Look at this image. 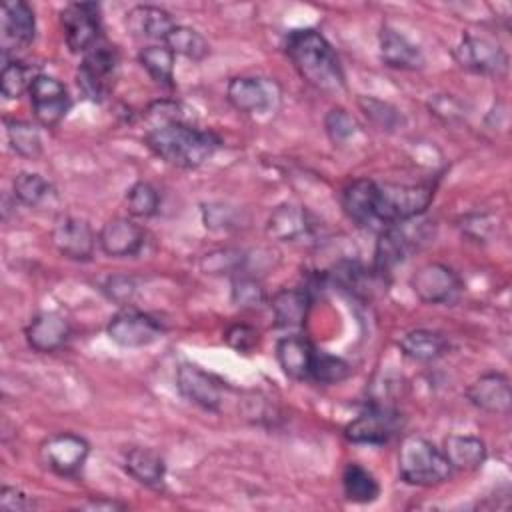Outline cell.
I'll list each match as a JSON object with an SVG mask.
<instances>
[{
	"instance_id": "cell-1",
	"label": "cell",
	"mask_w": 512,
	"mask_h": 512,
	"mask_svg": "<svg viewBox=\"0 0 512 512\" xmlns=\"http://www.w3.org/2000/svg\"><path fill=\"white\" fill-rule=\"evenodd\" d=\"M286 54L296 72L316 90L336 94L344 88V72L332 44L314 28L292 30L286 38Z\"/></svg>"
},
{
	"instance_id": "cell-2",
	"label": "cell",
	"mask_w": 512,
	"mask_h": 512,
	"mask_svg": "<svg viewBox=\"0 0 512 512\" xmlns=\"http://www.w3.org/2000/svg\"><path fill=\"white\" fill-rule=\"evenodd\" d=\"M144 140L160 160L176 168H198L220 146V138L214 132L200 130L182 120L152 126Z\"/></svg>"
},
{
	"instance_id": "cell-3",
	"label": "cell",
	"mask_w": 512,
	"mask_h": 512,
	"mask_svg": "<svg viewBox=\"0 0 512 512\" xmlns=\"http://www.w3.org/2000/svg\"><path fill=\"white\" fill-rule=\"evenodd\" d=\"M398 472L408 484L436 486L450 478L452 466L436 444L420 434H410L398 450Z\"/></svg>"
},
{
	"instance_id": "cell-4",
	"label": "cell",
	"mask_w": 512,
	"mask_h": 512,
	"mask_svg": "<svg viewBox=\"0 0 512 512\" xmlns=\"http://www.w3.org/2000/svg\"><path fill=\"white\" fill-rule=\"evenodd\" d=\"M434 198L430 184L376 182V220L382 228L418 218Z\"/></svg>"
},
{
	"instance_id": "cell-5",
	"label": "cell",
	"mask_w": 512,
	"mask_h": 512,
	"mask_svg": "<svg viewBox=\"0 0 512 512\" xmlns=\"http://www.w3.org/2000/svg\"><path fill=\"white\" fill-rule=\"evenodd\" d=\"M118 62V50L104 40L84 54L76 80L86 98L102 102L106 96H110L118 74Z\"/></svg>"
},
{
	"instance_id": "cell-6",
	"label": "cell",
	"mask_w": 512,
	"mask_h": 512,
	"mask_svg": "<svg viewBox=\"0 0 512 512\" xmlns=\"http://www.w3.org/2000/svg\"><path fill=\"white\" fill-rule=\"evenodd\" d=\"M60 24L64 40L74 54H86L102 42L100 6L94 2H72L62 8Z\"/></svg>"
},
{
	"instance_id": "cell-7",
	"label": "cell",
	"mask_w": 512,
	"mask_h": 512,
	"mask_svg": "<svg viewBox=\"0 0 512 512\" xmlns=\"http://www.w3.org/2000/svg\"><path fill=\"white\" fill-rule=\"evenodd\" d=\"M226 98L242 114H270L280 104V86L264 76H234L226 86Z\"/></svg>"
},
{
	"instance_id": "cell-8",
	"label": "cell",
	"mask_w": 512,
	"mask_h": 512,
	"mask_svg": "<svg viewBox=\"0 0 512 512\" xmlns=\"http://www.w3.org/2000/svg\"><path fill=\"white\" fill-rule=\"evenodd\" d=\"M456 62L474 74L482 76H504L508 72V54L500 44L486 36L466 32L454 48Z\"/></svg>"
},
{
	"instance_id": "cell-9",
	"label": "cell",
	"mask_w": 512,
	"mask_h": 512,
	"mask_svg": "<svg viewBox=\"0 0 512 512\" xmlns=\"http://www.w3.org/2000/svg\"><path fill=\"white\" fill-rule=\"evenodd\" d=\"M410 288L424 304H454L460 298V276L446 264L428 262L420 266L412 278Z\"/></svg>"
},
{
	"instance_id": "cell-10",
	"label": "cell",
	"mask_w": 512,
	"mask_h": 512,
	"mask_svg": "<svg viewBox=\"0 0 512 512\" xmlns=\"http://www.w3.org/2000/svg\"><path fill=\"white\" fill-rule=\"evenodd\" d=\"M106 332L110 340L116 342L118 346L142 348L160 340L164 334V328L154 316L146 312H140L134 308H122L110 318Z\"/></svg>"
},
{
	"instance_id": "cell-11",
	"label": "cell",
	"mask_w": 512,
	"mask_h": 512,
	"mask_svg": "<svg viewBox=\"0 0 512 512\" xmlns=\"http://www.w3.org/2000/svg\"><path fill=\"white\" fill-rule=\"evenodd\" d=\"M88 454L90 444L72 432H58L40 444L42 464L58 476L76 474L84 466Z\"/></svg>"
},
{
	"instance_id": "cell-12",
	"label": "cell",
	"mask_w": 512,
	"mask_h": 512,
	"mask_svg": "<svg viewBox=\"0 0 512 512\" xmlns=\"http://www.w3.org/2000/svg\"><path fill=\"white\" fill-rule=\"evenodd\" d=\"M34 118L42 126H56L70 110L72 98L68 88L54 76L38 74L28 90Z\"/></svg>"
},
{
	"instance_id": "cell-13",
	"label": "cell",
	"mask_w": 512,
	"mask_h": 512,
	"mask_svg": "<svg viewBox=\"0 0 512 512\" xmlns=\"http://www.w3.org/2000/svg\"><path fill=\"white\" fill-rule=\"evenodd\" d=\"M36 36V18L30 4L22 0L4 2L0 16V48L4 58L32 44Z\"/></svg>"
},
{
	"instance_id": "cell-14",
	"label": "cell",
	"mask_w": 512,
	"mask_h": 512,
	"mask_svg": "<svg viewBox=\"0 0 512 512\" xmlns=\"http://www.w3.org/2000/svg\"><path fill=\"white\" fill-rule=\"evenodd\" d=\"M52 244L68 260L88 262L94 256L96 234L92 226L76 216H60L52 226Z\"/></svg>"
},
{
	"instance_id": "cell-15",
	"label": "cell",
	"mask_w": 512,
	"mask_h": 512,
	"mask_svg": "<svg viewBox=\"0 0 512 512\" xmlns=\"http://www.w3.org/2000/svg\"><path fill=\"white\" fill-rule=\"evenodd\" d=\"M400 428L398 412L386 406H374L346 424L344 436L354 444H386Z\"/></svg>"
},
{
	"instance_id": "cell-16",
	"label": "cell",
	"mask_w": 512,
	"mask_h": 512,
	"mask_svg": "<svg viewBox=\"0 0 512 512\" xmlns=\"http://www.w3.org/2000/svg\"><path fill=\"white\" fill-rule=\"evenodd\" d=\"M146 242L144 228L132 218L116 216L108 220L98 232V246L112 258L136 256Z\"/></svg>"
},
{
	"instance_id": "cell-17",
	"label": "cell",
	"mask_w": 512,
	"mask_h": 512,
	"mask_svg": "<svg viewBox=\"0 0 512 512\" xmlns=\"http://www.w3.org/2000/svg\"><path fill=\"white\" fill-rule=\"evenodd\" d=\"M176 386L180 390V394L190 400L192 404L204 408V410H220L222 404V386L220 382L210 376L208 372H204L202 368H198L196 364L184 362L178 366L176 372Z\"/></svg>"
},
{
	"instance_id": "cell-18",
	"label": "cell",
	"mask_w": 512,
	"mask_h": 512,
	"mask_svg": "<svg viewBox=\"0 0 512 512\" xmlns=\"http://www.w3.org/2000/svg\"><path fill=\"white\" fill-rule=\"evenodd\" d=\"M466 398L478 410L506 416L512 408V388L506 374L486 372L466 388Z\"/></svg>"
},
{
	"instance_id": "cell-19",
	"label": "cell",
	"mask_w": 512,
	"mask_h": 512,
	"mask_svg": "<svg viewBox=\"0 0 512 512\" xmlns=\"http://www.w3.org/2000/svg\"><path fill=\"white\" fill-rule=\"evenodd\" d=\"M24 334L32 350L48 354L56 352L66 344L70 336V324L58 312H40L30 320Z\"/></svg>"
},
{
	"instance_id": "cell-20",
	"label": "cell",
	"mask_w": 512,
	"mask_h": 512,
	"mask_svg": "<svg viewBox=\"0 0 512 512\" xmlns=\"http://www.w3.org/2000/svg\"><path fill=\"white\" fill-rule=\"evenodd\" d=\"M344 214L362 228H374L376 220V182L368 178L352 180L340 196Z\"/></svg>"
},
{
	"instance_id": "cell-21",
	"label": "cell",
	"mask_w": 512,
	"mask_h": 512,
	"mask_svg": "<svg viewBox=\"0 0 512 512\" xmlns=\"http://www.w3.org/2000/svg\"><path fill=\"white\" fill-rule=\"evenodd\" d=\"M126 28L134 38L142 40H160L164 42L166 36L176 26L170 12L160 6L138 4L126 12Z\"/></svg>"
},
{
	"instance_id": "cell-22",
	"label": "cell",
	"mask_w": 512,
	"mask_h": 512,
	"mask_svg": "<svg viewBox=\"0 0 512 512\" xmlns=\"http://www.w3.org/2000/svg\"><path fill=\"white\" fill-rule=\"evenodd\" d=\"M378 42L380 58L386 66L398 70H418L424 66L422 50L392 26H382Z\"/></svg>"
},
{
	"instance_id": "cell-23",
	"label": "cell",
	"mask_w": 512,
	"mask_h": 512,
	"mask_svg": "<svg viewBox=\"0 0 512 512\" xmlns=\"http://www.w3.org/2000/svg\"><path fill=\"white\" fill-rule=\"evenodd\" d=\"M416 246L414 238H410L408 230L402 226V222L382 228L380 238L376 242L374 252V270L378 274H386L398 264H402L408 256V252Z\"/></svg>"
},
{
	"instance_id": "cell-24",
	"label": "cell",
	"mask_w": 512,
	"mask_h": 512,
	"mask_svg": "<svg viewBox=\"0 0 512 512\" xmlns=\"http://www.w3.org/2000/svg\"><path fill=\"white\" fill-rule=\"evenodd\" d=\"M310 228L306 210L290 202L276 206L266 222V234L278 242H298L310 234Z\"/></svg>"
},
{
	"instance_id": "cell-25",
	"label": "cell",
	"mask_w": 512,
	"mask_h": 512,
	"mask_svg": "<svg viewBox=\"0 0 512 512\" xmlns=\"http://www.w3.org/2000/svg\"><path fill=\"white\" fill-rule=\"evenodd\" d=\"M314 346L300 334H290L278 340L276 358L286 376L294 380H308L314 358Z\"/></svg>"
},
{
	"instance_id": "cell-26",
	"label": "cell",
	"mask_w": 512,
	"mask_h": 512,
	"mask_svg": "<svg viewBox=\"0 0 512 512\" xmlns=\"http://www.w3.org/2000/svg\"><path fill=\"white\" fill-rule=\"evenodd\" d=\"M270 310L278 328L302 326L310 310V294L304 288H282L272 296Z\"/></svg>"
},
{
	"instance_id": "cell-27",
	"label": "cell",
	"mask_w": 512,
	"mask_h": 512,
	"mask_svg": "<svg viewBox=\"0 0 512 512\" xmlns=\"http://www.w3.org/2000/svg\"><path fill=\"white\" fill-rule=\"evenodd\" d=\"M442 452L452 470L472 472L478 470L486 460V444L480 438L468 434L446 436Z\"/></svg>"
},
{
	"instance_id": "cell-28",
	"label": "cell",
	"mask_w": 512,
	"mask_h": 512,
	"mask_svg": "<svg viewBox=\"0 0 512 512\" xmlns=\"http://www.w3.org/2000/svg\"><path fill=\"white\" fill-rule=\"evenodd\" d=\"M124 468L126 472L140 484L156 488L162 484L164 474H166V464L164 458L152 450V448H130L124 456Z\"/></svg>"
},
{
	"instance_id": "cell-29",
	"label": "cell",
	"mask_w": 512,
	"mask_h": 512,
	"mask_svg": "<svg viewBox=\"0 0 512 512\" xmlns=\"http://www.w3.org/2000/svg\"><path fill=\"white\" fill-rule=\"evenodd\" d=\"M446 338L434 330L416 328L400 338V350L404 356L416 362H432L446 352Z\"/></svg>"
},
{
	"instance_id": "cell-30",
	"label": "cell",
	"mask_w": 512,
	"mask_h": 512,
	"mask_svg": "<svg viewBox=\"0 0 512 512\" xmlns=\"http://www.w3.org/2000/svg\"><path fill=\"white\" fill-rule=\"evenodd\" d=\"M342 490L344 496L356 504H368L380 496L378 480L370 470H366L358 462L346 464L342 472Z\"/></svg>"
},
{
	"instance_id": "cell-31",
	"label": "cell",
	"mask_w": 512,
	"mask_h": 512,
	"mask_svg": "<svg viewBox=\"0 0 512 512\" xmlns=\"http://www.w3.org/2000/svg\"><path fill=\"white\" fill-rule=\"evenodd\" d=\"M174 52L166 44H150L138 52L142 68L162 86L174 84Z\"/></svg>"
},
{
	"instance_id": "cell-32",
	"label": "cell",
	"mask_w": 512,
	"mask_h": 512,
	"mask_svg": "<svg viewBox=\"0 0 512 512\" xmlns=\"http://www.w3.org/2000/svg\"><path fill=\"white\" fill-rule=\"evenodd\" d=\"M4 126H6L8 144L18 156L32 160L42 154V138L36 126L16 118H6Z\"/></svg>"
},
{
	"instance_id": "cell-33",
	"label": "cell",
	"mask_w": 512,
	"mask_h": 512,
	"mask_svg": "<svg viewBox=\"0 0 512 512\" xmlns=\"http://www.w3.org/2000/svg\"><path fill=\"white\" fill-rule=\"evenodd\" d=\"M164 44L174 52V54H180L184 58H190V60H204L210 52V46L206 42V38L190 28V26H180L176 24L172 28V32L166 36Z\"/></svg>"
},
{
	"instance_id": "cell-34",
	"label": "cell",
	"mask_w": 512,
	"mask_h": 512,
	"mask_svg": "<svg viewBox=\"0 0 512 512\" xmlns=\"http://www.w3.org/2000/svg\"><path fill=\"white\" fill-rule=\"evenodd\" d=\"M12 192L20 204L30 208L44 204L54 194L52 184L36 172H18L12 180Z\"/></svg>"
},
{
	"instance_id": "cell-35",
	"label": "cell",
	"mask_w": 512,
	"mask_h": 512,
	"mask_svg": "<svg viewBox=\"0 0 512 512\" xmlns=\"http://www.w3.org/2000/svg\"><path fill=\"white\" fill-rule=\"evenodd\" d=\"M38 74L32 72L30 66H26L20 60H6L2 66V76H0V84H2V96L8 100L20 98L24 92L30 90L34 78Z\"/></svg>"
},
{
	"instance_id": "cell-36",
	"label": "cell",
	"mask_w": 512,
	"mask_h": 512,
	"mask_svg": "<svg viewBox=\"0 0 512 512\" xmlns=\"http://www.w3.org/2000/svg\"><path fill=\"white\" fill-rule=\"evenodd\" d=\"M126 206L132 216L150 218L158 212V206H160L158 190L150 182L138 180L126 190Z\"/></svg>"
},
{
	"instance_id": "cell-37",
	"label": "cell",
	"mask_w": 512,
	"mask_h": 512,
	"mask_svg": "<svg viewBox=\"0 0 512 512\" xmlns=\"http://www.w3.org/2000/svg\"><path fill=\"white\" fill-rule=\"evenodd\" d=\"M350 374V364L338 356L326 354V352H314L312 366H310V378L320 384H338Z\"/></svg>"
},
{
	"instance_id": "cell-38",
	"label": "cell",
	"mask_w": 512,
	"mask_h": 512,
	"mask_svg": "<svg viewBox=\"0 0 512 512\" xmlns=\"http://www.w3.org/2000/svg\"><path fill=\"white\" fill-rule=\"evenodd\" d=\"M358 104H360L362 112L366 114V118L380 130L392 132L402 124L400 110L388 102H382L372 96H362V98H358Z\"/></svg>"
},
{
	"instance_id": "cell-39",
	"label": "cell",
	"mask_w": 512,
	"mask_h": 512,
	"mask_svg": "<svg viewBox=\"0 0 512 512\" xmlns=\"http://www.w3.org/2000/svg\"><path fill=\"white\" fill-rule=\"evenodd\" d=\"M232 302L240 308H260L266 302V292L256 278L238 274L232 280Z\"/></svg>"
},
{
	"instance_id": "cell-40",
	"label": "cell",
	"mask_w": 512,
	"mask_h": 512,
	"mask_svg": "<svg viewBox=\"0 0 512 512\" xmlns=\"http://www.w3.org/2000/svg\"><path fill=\"white\" fill-rule=\"evenodd\" d=\"M244 262V254L234 248H220L212 250L202 256L200 268L206 274H222V272H240Z\"/></svg>"
},
{
	"instance_id": "cell-41",
	"label": "cell",
	"mask_w": 512,
	"mask_h": 512,
	"mask_svg": "<svg viewBox=\"0 0 512 512\" xmlns=\"http://www.w3.org/2000/svg\"><path fill=\"white\" fill-rule=\"evenodd\" d=\"M324 128L334 144H344L356 134V122L344 108H332L324 118Z\"/></svg>"
},
{
	"instance_id": "cell-42",
	"label": "cell",
	"mask_w": 512,
	"mask_h": 512,
	"mask_svg": "<svg viewBox=\"0 0 512 512\" xmlns=\"http://www.w3.org/2000/svg\"><path fill=\"white\" fill-rule=\"evenodd\" d=\"M224 340L230 348L242 354H250L260 344V332L250 324H232L224 332Z\"/></svg>"
},
{
	"instance_id": "cell-43",
	"label": "cell",
	"mask_w": 512,
	"mask_h": 512,
	"mask_svg": "<svg viewBox=\"0 0 512 512\" xmlns=\"http://www.w3.org/2000/svg\"><path fill=\"white\" fill-rule=\"evenodd\" d=\"M202 218L206 228L212 230H230L232 226H236V212L234 208L226 206V204H206L202 206Z\"/></svg>"
},
{
	"instance_id": "cell-44",
	"label": "cell",
	"mask_w": 512,
	"mask_h": 512,
	"mask_svg": "<svg viewBox=\"0 0 512 512\" xmlns=\"http://www.w3.org/2000/svg\"><path fill=\"white\" fill-rule=\"evenodd\" d=\"M36 508V500L14 486H2L0 490V510L2 512H28Z\"/></svg>"
},
{
	"instance_id": "cell-45",
	"label": "cell",
	"mask_w": 512,
	"mask_h": 512,
	"mask_svg": "<svg viewBox=\"0 0 512 512\" xmlns=\"http://www.w3.org/2000/svg\"><path fill=\"white\" fill-rule=\"evenodd\" d=\"M106 292H108V296L114 300V302H120V304H128L130 300H132V296H134V290H136V286H134V282H132V278H128V276H110L108 280H106Z\"/></svg>"
},
{
	"instance_id": "cell-46",
	"label": "cell",
	"mask_w": 512,
	"mask_h": 512,
	"mask_svg": "<svg viewBox=\"0 0 512 512\" xmlns=\"http://www.w3.org/2000/svg\"><path fill=\"white\" fill-rule=\"evenodd\" d=\"M428 106H430V110L436 114V116H440L442 120H454V118H458V116H462V108H460V104L450 96V94H436L434 98H430V102H428Z\"/></svg>"
},
{
	"instance_id": "cell-47",
	"label": "cell",
	"mask_w": 512,
	"mask_h": 512,
	"mask_svg": "<svg viewBox=\"0 0 512 512\" xmlns=\"http://www.w3.org/2000/svg\"><path fill=\"white\" fill-rule=\"evenodd\" d=\"M80 508L82 510H106L108 512V510H122L126 506L116 502V500H88V502L80 504Z\"/></svg>"
}]
</instances>
